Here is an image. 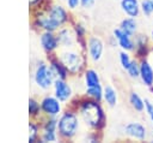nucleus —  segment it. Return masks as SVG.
I'll return each instance as SVG.
<instances>
[{
	"mask_svg": "<svg viewBox=\"0 0 153 143\" xmlns=\"http://www.w3.org/2000/svg\"><path fill=\"white\" fill-rule=\"evenodd\" d=\"M47 61H48V64H49L50 68L53 70L56 78H61V79H69L71 78L67 68L65 67V65L62 64V61L59 59V56L56 54L47 55Z\"/></svg>",
	"mask_w": 153,
	"mask_h": 143,
	"instance_id": "nucleus-15",
	"label": "nucleus"
},
{
	"mask_svg": "<svg viewBox=\"0 0 153 143\" xmlns=\"http://www.w3.org/2000/svg\"><path fill=\"white\" fill-rule=\"evenodd\" d=\"M134 41H135V49H134V56L137 59H142V58H148L149 53L152 52V43L149 41V36L145 32H137L134 36Z\"/></svg>",
	"mask_w": 153,
	"mask_h": 143,
	"instance_id": "nucleus-11",
	"label": "nucleus"
},
{
	"mask_svg": "<svg viewBox=\"0 0 153 143\" xmlns=\"http://www.w3.org/2000/svg\"><path fill=\"white\" fill-rule=\"evenodd\" d=\"M133 59H134V54L133 53L120 49V52H118V62H120V65H121L123 71H126L129 67V65L131 64Z\"/></svg>",
	"mask_w": 153,
	"mask_h": 143,
	"instance_id": "nucleus-25",
	"label": "nucleus"
},
{
	"mask_svg": "<svg viewBox=\"0 0 153 143\" xmlns=\"http://www.w3.org/2000/svg\"><path fill=\"white\" fill-rule=\"evenodd\" d=\"M128 103L135 113H139V114L143 113V111H145V99L137 91L131 90L128 94Z\"/></svg>",
	"mask_w": 153,
	"mask_h": 143,
	"instance_id": "nucleus-20",
	"label": "nucleus"
},
{
	"mask_svg": "<svg viewBox=\"0 0 153 143\" xmlns=\"http://www.w3.org/2000/svg\"><path fill=\"white\" fill-rule=\"evenodd\" d=\"M118 26H120L124 32H127L128 35H130V36H133V37H134L137 32H140V24H139V22H137V18L124 17V18L120 22Z\"/></svg>",
	"mask_w": 153,
	"mask_h": 143,
	"instance_id": "nucleus-19",
	"label": "nucleus"
},
{
	"mask_svg": "<svg viewBox=\"0 0 153 143\" xmlns=\"http://www.w3.org/2000/svg\"><path fill=\"white\" fill-rule=\"evenodd\" d=\"M105 52V41L96 34H91L86 40V55L90 62H99Z\"/></svg>",
	"mask_w": 153,
	"mask_h": 143,
	"instance_id": "nucleus-7",
	"label": "nucleus"
},
{
	"mask_svg": "<svg viewBox=\"0 0 153 143\" xmlns=\"http://www.w3.org/2000/svg\"><path fill=\"white\" fill-rule=\"evenodd\" d=\"M61 1H66V0H61Z\"/></svg>",
	"mask_w": 153,
	"mask_h": 143,
	"instance_id": "nucleus-36",
	"label": "nucleus"
},
{
	"mask_svg": "<svg viewBox=\"0 0 153 143\" xmlns=\"http://www.w3.org/2000/svg\"><path fill=\"white\" fill-rule=\"evenodd\" d=\"M152 28H153V17H152Z\"/></svg>",
	"mask_w": 153,
	"mask_h": 143,
	"instance_id": "nucleus-35",
	"label": "nucleus"
},
{
	"mask_svg": "<svg viewBox=\"0 0 153 143\" xmlns=\"http://www.w3.org/2000/svg\"><path fill=\"white\" fill-rule=\"evenodd\" d=\"M82 123L78 112L71 107H65L63 112L57 117V133L61 142H72L80 133Z\"/></svg>",
	"mask_w": 153,
	"mask_h": 143,
	"instance_id": "nucleus-2",
	"label": "nucleus"
},
{
	"mask_svg": "<svg viewBox=\"0 0 153 143\" xmlns=\"http://www.w3.org/2000/svg\"><path fill=\"white\" fill-rule=\"evenodd\" d=\"M147 119L153 124V100L149 97H145V111Z\"/></svg>",
	"mask_w": 153,
	"mask_h": 143,
	"instance_id": "nucleus-29",
	"label": "nucleus"
},
{
	"mask_svg": "<svg viewBox=\"0 0 153 143\" xmlns=\"http://www.w3.org/2000/svg\"><path fill=\"white\" fill-rule=\"evenodd\" d=\"M41 123L38 119H30L29 120V143L39 142L41 137Z\"/></svg>",
	"mask_w": 153,
	"mask_h": 143,
	"instance_id": "nucleus-21",
	"label": "nucleus"
},
{
	"mask_svg": "<svg viewBox=\"0 0 153 143\" xmlns=\"http://www.w3.org/2000/svg\"><path fill=\"white\" fill-rule=\"evenodd\" d=\"M82 141H84V142H90V143L100 142V141H102V132L87 130V132H85L84 136H82Z\"/></svg>",
	"mask_w": 153,
	"mask_h": 143,
	"instance_id": "nucleus-28",
	"label": "nucleus"
},
{
	"mask_svg": "<svg viewBox=\"0 0 153 143\" xmlns=\"http://www.w3.org/2000/svg\"><path fill=\"white\" fill-rule=\"evenodd\" d=\"M103 105L104 103L102 101H97L84 95H75L67 106L73 107L78 112L82 126L86 130L103 133L108 121L106 112Z\"/></svg>",
	"mask_w": 153,
	"mask_h": 143,
	"instance_id": "nucleus-1",
	"label": "nucleus"
},
{
	"mask_svg": "<svg viewBox=\"0 0 153 143\" xmlns=\"http://www.w3.org/2000/svg\"><path fill=\"white\" fill-rule=\"evenodd\" d=\"M55 79L56 77L47 60H37L35 62L32 70V81L38 89L43 91L50 90Z\"/></svg>",
	"mask_w": 153,
	"mask_h": 143,
	"instance_id": "nucleus-5",
	"label": "nucleus"
},
{
	"mask_svg": "<svg viewBox=\"0 0 153 143\" xmlns=\"http://www.w3.org/2000/svg\"><path fill=\"white\" fill-rule=\"evenodd\" d=\"M124 72L127 73V76H128L130 79H134V81L139 79V77H140V60L134 56L131 64L129 65V67H128Z\"/></svg>",
	"mask_w": 153,
	"mask_h": 143,
	"instance_id": "nucleus-24",
	"label": "nucleus"
},
{
	"mask_svg": "<svg viewBox=\"0 0 153 143\" xmlns=\"http://www.w3.org/2000/svg\"><path fill=\"white\" fill-rule=\"evenodd\" d=\"M65 5H66V7H67L71 12H75L76 10H79V8L81 7L80 0H66V1H65Z\"/></svg>",
	"mask_w": 153,
	"mask_h": 143,
	"instance_id": "nucleus-31",
	"label": "nucleus"
},
{
	"mask_svg": "<svg viewBox=\"0 0 153 143\" xmlns=\"http://www.w3.org/2000/svg\"><path fill=\"white\" fill-rule=\"evenodd\" d=\"M59 59L62 61L65 67L67 68L71 78H78L82 75L85 68L87 67L88 59L85 52L79 49L78 47L74 48H60L56 53Z\"/></svg>",
	"mask_w": 153,
	"mask_h": 143,
	"instance_id": "nucleus-3",
	"label": "nucleus"
},
{
	"mask_svg": "<svg viewBox=\"0 0 153 143\" xmlns=\"http://www.w3.org/2000/svg\"><path fill=\"white\" fill-rule=\"evenodd\" d=\"M42 8L44 10L45 16L48 17V19L50 20L56 31L65 25H69L74 19L72 12L66 7V5H62L60 2L51 1L45 7Z\"/></svg>",
	"mask_w": 153,
	"mask_h": 143,
	"instance_id": "nucleus-4",
	"label": "nucleus"
},
{
	"mask_svg": "<svg viewBox=\"0 0 153 143\" xmlns=\"http://www.w3.org/2000/svg\"><path fill=\"white\" fill-rule=\"evenodd\" d=\"M53 94L63 103V105H68L75 96L73 85L71 84L69 79H61V78H56L54 84H53Z\"/></svg>",
	"mask_w": 153,
	"mask_h": 143,
	"instance_id": "nucleus-9",
	"label": "nucleus"
},
{
	"mask_svg": "<svg viewBox=\"0 0 153 143\" xmlns=\"http://www.w3.org/2000/svg\"><path fill=\"white\" fill-rule=\"evenodd\" d=\"M112 36L116 38L117 41V47L122 50H127L130 53H134L135 49V41L134 37L128 35L127 32H124L120 26H116L112 30Z\"/></svg>",
	"mask_w": 153,
	"mask_h": 143,
	"instance_id": "nucleus-12",
	"label": "nucleus"
},
{
	"mask_svg": "<svg viewBox=\"0 0 153 143\" xmlns=\"http://www.w3.org/2000/svg\"><path fill=\"white\" fill-rule=\"evenodd\" d=\"M39 142L42 143H56L60 142L57 131H41Z\"/></svg>",
	"mask_w": 153,
	"mask_h": 143,
	"instance_id": "nucleus-26",
	"label": "nucleus"
},
{
	"mask_svg": "<svg viewBox=\"0 0 153 143\" xmlns=\"http://www.w3.org/2000/svg\"><path fill=\"white\" fill-rule=\"evenodd\" d=\"M57 40L60 43V48H74L76 47V37L74 31L69 25H65L56 31Z\"/></svg>",
	"mask_w": 153,
	"mask_h": 143,
	"instance_id": "nucleus-13",
	"label": "nucleus"
},
{
	"mask_svg": "<svg viewBox=\"0 0 153 143\" xmlns=\"http://www.w3.org/2000/svg\"><path fill=\"white\" fill-rule=\"evenodd\" d=\"M103 84L100 85H96V87H88V88H84V93L82 95L97 101H102L103 102Z\"/></svg>",
	"mask_w": 153,
	"mask_h": 143,
	"instance_id": "nucleus-23",
	"label": "nucleus"
},
{
	"mask_svg": "<svg viewBox=\"0 0 153 143\" xmlns=\"http://www.w3.org/2000/svg\"><path fill=\"white\" fill-rule=\"evenodd\" d=\"M53 0H29V7L31 10V12L39 10L42 7H45L48 4H50Z\"/></svg>",
	"mask_w": 153,
	"mask_h": 143,
	"instance_id": "nucleus-30",
	"label": "nucleus"
},
{
	"mask_svg": "<svg viewBox=\"0 0 153 143\" xmlns=\"http://www.w3.org/2000/svg\"><path fill=\"white\" fill-rule=\"evenodd\" d=\"M42 115L44 117H59L65 105L54 95V94H45L39 100Z\"/></svg>",
	"mask_w": 153,
	"mask_h": 143,
	"instance_id": "nucleus-8",
	"label": "nucleus"
},
{
	"mask_svg": "<svg viewBox=\"0 0 153 143\" xmlns=\"http://www.w3.org/2000/svg\"><path fill=\"white\" fill-rule=\"evenodd\" d=\"M103 103L109 107L114 108L118 103V91L111 84H105L103 87Z\"/></svg>",
	"mask_w": 153,
	"mask_h": 143,
	"instance_id": "nucleus-17",
	"label": "nucleus"
},
{
	"mask_svg": "<svg viewBox=\"0 0 153 143\" xmlns=\"http://www.w3.org/2000/svg\"><path fill=\"white\" fill-rule=\"evenodd\" d=\"M148 36H149V41H151V43H152V46H153V28L151 29V31H149Z\"/></svg>",
	"mask_w": 153,
	"mask_h": 143,
	"instance_id": "nucleus-33",
	"label": "nucleus"
},
{
	"mask_svg": "<svg viewBox=\"0 0 153 143\" xmlns=\"http://www.w3.org/2000/svg\"><path fill=\"white\" fill-rule=\"evenodd\" d=\"M141 14L145 17H153V0H140Z\"/></svg>",
	"mask_w": 153,
	"mask_h": 143,
	"instance_id": "nucleus-27",
	"label": "nucleus"
},
{
	"mask_svg": "<svg viewBox=\"0 0 153 143\" xmlns=\"http://www.w3.org/2000/svg\"><path fill=\"white\" fill-rule=\"evenodd\" d=\"M122 133L127 139L135 142H145L149 137V131L147 126L139 120H131L126 123L122 126Z\"/></svg>",
	"mask_w": 153,
	"mask_h": 143,
	"instance_id": "nucleus-6",
	"label": "nucleus"
},
{
	"mask_svg": "<svg viewBox=\"0 0 153 143\" xmlns=\"http://www.w3.org/2000/svg\"><path fill=\"white\" fill-rule=\"evenodd\" d=\"M140 60V82L148 89L153 88V65L148 58H142Z\"/></svg>",
	"mask_w": 153,
	"mask_h": 143,
	"instance_id": "nucleus-14",
	"label": "nucleus"
},
{
	"mask_svg": "<svg viewBox=\"0 0 153 143\" xmlns=\"http://www.w3.org/2000/svg\"><path fill=\"white\" fill-rule=\"evenodd\" d=\"M39 44L42 50L47 55H54L60 49V43L57 40L56 31H41L39 32Z\"/></svg>",
	"mask_w": 153,
	"mask_h": 143,
	"instance_id": "nucleus-10",
	"label": "nucleus"
},
{
	"mask_svg": "<svg viewBox=\"0 0 153 143\" xmlns=\"http://www.w3.org/2000/svg\"><path fill=\"white\" fill-rule=\"evenodd\" d=\"M82 78V84L84 88H88V87H96V85H100L102 84V79H100V75L99 72L93 68V67H86L85 71L81 75Z\"/></svg>",
	"mask_w": 153,
	"mask_h": 143,
	"instance_id": "nucleus-18",
	"label": "nucleus"
},
{
	"mask_svg": "<svg viewBox=\"0 0 153 143\" xmlns=\"http://www.w3.org/2000/svg\"><path fill=\"white\" fill-rule=\"evenodd\" d=\"M151 135H152V139H151V141L153 142V129H152V131H151Z\"/></svg>",
	"mask_w": 153,
	"mask_h": 143,
	"instance_id": "nucleus-34",
	"label": "nucleus"
},
{
	"mask_svg": "<svg viewBox=\"0 0 153 143\" xmlns=\"http://www.w3.org/2000/svg\"><path fill=\"white\" fill-rule=\"evenodd\" d=\"M27 111H29V118L30 119H39L42 117V109H41L39 100H37L33 96L30 97L29 105H27Z\"/></svg>",
	"mask_w": 153,
	"mask_h": 143,
	"instance_id": "nucleus-22",
	"label": "nucleus"
},
{
	"mask_svg": "<svg viewBox=\"0 0 153 143\" xmlns=\"http://www.w3.org/2000/svg\"><path fill=\"white\" fill-rule=\"evenodd\" d=\"M120 8L126 17L139 18L141 16L140 0H120Z\"/></svg>",
	"mask_w": 153,
	"mask_h": 143,
	"instance_id": "nucleus-16",
	"label": "nucleus"
},
{
	"mask_svg": "<svg viewBox=\"0 0 153 143\" xmlns=\"http://www.w3.org/2000/svg\"><path fill=\"white\" fill-rule=\"evenodd\" d=\"M96 1L97 0H80L81 8H84V10H91V8L94 7Z\"/></svg>",
	"mask_w": 153,
	"mask_h": 143,
	"instance_id": "nucleus-32",
	"label": "nucleus"
}]
</instances>
